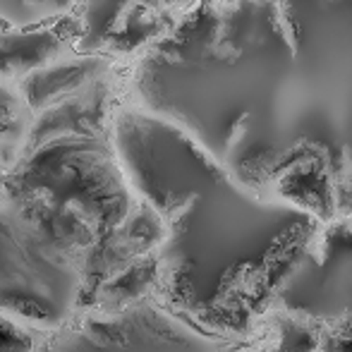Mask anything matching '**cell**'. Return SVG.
<instances>
[{"label": "cell", "instance_id": "cell-1", "mask_svg": "<svg viewBox=\"0 0 352 352\" xmlns=\"http://www.w3.org/2000/svg\"><path fill=\"white\" fill-rule=\"evenodd\" d=\"M125 96L247 190L352 216V0H204L125 67Z\"/></svg>", "mask_w": 352, "mask_h": 352}, {"label": "cell", "instance_id": "cell-2", "mask_svg": "<svg viewBox=\"0 0 352 352\" xmlns=\"http://www.w3.org/2000/svg\"><path fill=\"white\" fill-rule=\"evenodd\" d=\"M113 137L132 190L161 223L153 297L235 352H261L266 319L321 218L247 190L125 94Z\"/></svg>", "mask_w": 352, "mask_h": 352}, {"label": "cell", "instance_id": "cell-3", "mask_svg": "<svg viewBox=\"0 0 352 352\" xmlns=\"http://www.w3.org/2000/svg\"><path fill=\"white\" fill-rule=\"evenodd\" d=\"M151 295L70 204L0 175V311L43 336Z\"/></svg>", "mask_w": 352, "mask_h": 352}, {"label": "cell", "instance_id": "cell-4", "mask_svg": "<svg viewBox=\"0 0 352 352\" xmlns=\"http://www.w3.org/2000/svg\"><path fill=\"white\" fill-rule=\"evenodd\" d=\"M352 350V216L321 221L261 331V352Z\"/></svg>", "mask_w": 352, "mask_h": 352}, {"label": "cell", "instance_id": "cell-5", "mask_svg": "<svg viewBox=\"0 0 352 352\" xmlns=\"http://www.w3.org/2000/svg\"><path fill=\"white\" fill-rule=\"evenodd\" d=\"M235 352L230 343L187 324L153 295L116 309L89 311L48 336L46 352Z\"/></svg>", "mask_w": 352, "mask_h": 352}, {"label": "cell", "instance_id": "cell-6", "mask_svg": "<svg viewBox=\"0 0 352 352\" xmlns=\"http://www.w3.org/2000/svg\"><path fill=\"white\" fill-rule=\"evenodd\" d=\"M204 0H77V48L130 65Z\"/></svg>", "mask_w": 352, "mask_h": 352}, {"label": "cell", "instance_id": "cell-7", "mask_svg": "<svg viewBox=\"0 0 352 352\" xmlns=\"http://www.w3.org/2000/svg\"><path fill=\"white\" fill-rule=\"evenodd\" d=\"M79 24L74 14L41 27H0V77L17 84L29 72L77 51Z\"/></svg>", "mask_w": 352, "mask_h": 352}, {"label": "cell", "instance_id": "cell-8", "mask_svg": "<svg viewBox=\"0 0 352 352\" xmlns=\"http://www.w3.org/2000/svg\"><path fill=\"white\" fill-rule=\"evenodd\" d=\"M29 125V106L17 84L0 77V175L22 146Z\"/></svg>", "mask_w": 352, "mask_h": 352}, {"label": "cell", "instance_id": "cell-9", "mask_svg": "<svg viewBox=\"0 0 352 352\" xmlns=\"http://www.w3.org/2000/svg\"><path fill=\"white\" fill-rule=\"evenodd\" d=\"M77 0H0V27H41L74 10Z\"/></svg>", "mask_w": 352, "mask_h": 352}, {"label": "cell", "instance_id": "cell-10", "mask_svg": "<svg viewBox=\"0 0 352 352\" xmlns=\"http://www.w3.org/2000/svg\"><path fill=\"white\" fill-rule=\"evenodd\" d=\"M0 352H46V336L0 311Z\"/></svg>", "mask_w": 352, "mask_h": 352}]
</instances>
